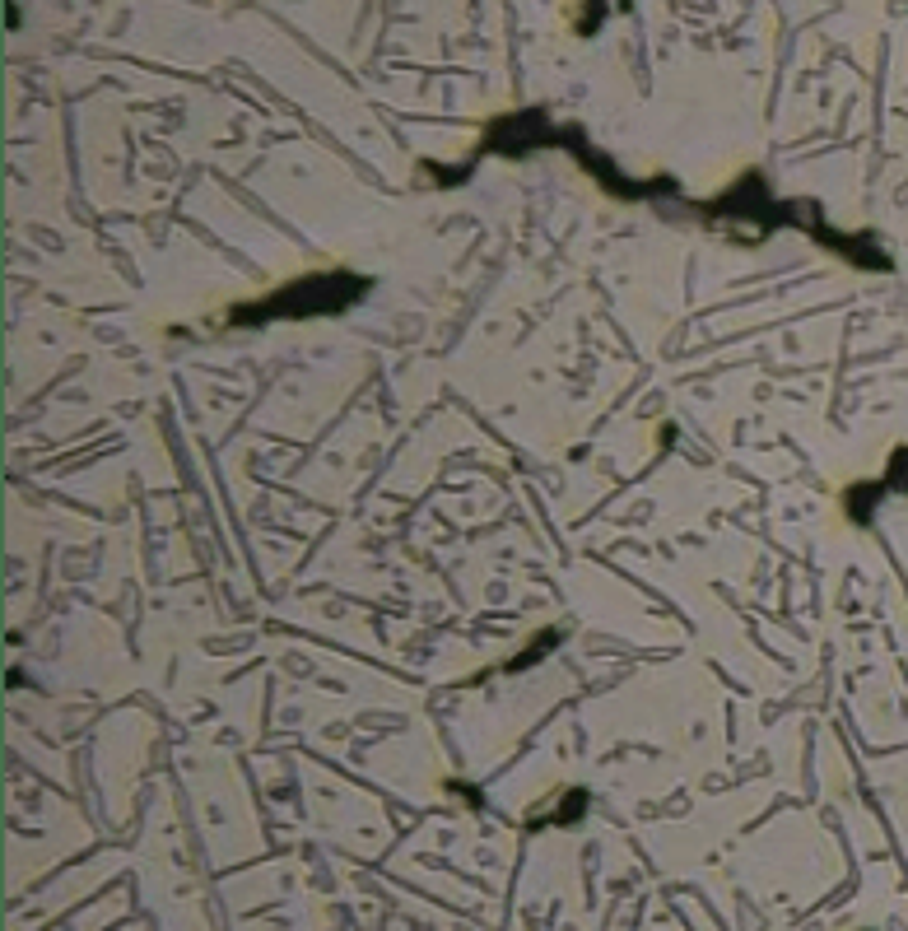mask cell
<instances>
[{
  "instance_id": "cell-1",
  "label": "cell",
  "mask_w": 908,
  "mask_h": 931,
  "mask_svg": "<svg viewBox=\"0 0 908 931\" xmlns=\"http://www.w3.org/2000/svg\"><path fill=\"white\" fill-rule=\"evenodd\" d=\"M373 280L359 275L350 266H331V270H308V275H294V280L275 284L271 294L261 298H243L224 308L219 322L229 331H243V326H271V322H317V317H340L350 312L354 303H364Z\"/></svg>"
},
{
  "instance_id": "cell-2",
  "label": "cell",
  "mask_w": 908,
  "mask_h": 931,
  "mask_svg": "<svg viewBox=\"0 0 908 931\" xmlns=\"http://www.w3.org/2000/svg\"><path fill=\"white\" fill-rule=\"evenodd\" d=\"M555 117L545 108H517V112H499V117H489L485 131H480V140H475V154L461 168H466V177L480 168V159H527V154H536V149H550V140H555Z\"/></svg>"
},
{
  "instance_id": "cell-3",
  "label": "cell",
  "mask_w": 908,
  "mask_h": 931,
  "mask_svg": "<svg viewBox=\"0 0 908 931\" xmlns=\"http://www.w3.org/2000/svg\"><path fill=\"white\" fill-rule=\"evenodd\" d=\"M587 806H592V792H587V787H569V792H559V801L550 806V820H545V824L569 829V824H578L587 815Z\"/></svg>"
},
{
  "instance_id": "cell-4",
  "label": "cell",
  "mask_w": 908,
  "mask_h": 931,
  "mask_svg": "<svg viewBox=\"0 0 908 931\" xmlns=\"http://www.w3.org/2000/svg\"><path fill=\"white\" fill-rule=\"evenodd\" d=\"M564 638H569V634H564V629H541V634H536V643H531V648L522 652V657H513V662L503 666V671H508V675H517V671H527V666L545 662V657H550V652H555L559 643H564Z\"/></svg>"
},
{
  "instance_id": "cell-5",
  "label": "cell",
  "mask_w": 908,
  "mask_h": 931,
  "mask_svg": "<svg viewBox=\"0 0 908 931\" xmlns=\"http://www.w3.org/2000/svg\"><path fill=\"white\" fill-rule=\"evenodd\" d=\"M601 19H606V5H587V14H583V24H578V33H587V28H597Z\"/></svg>"
}]
</instances>
